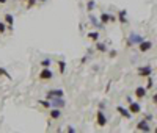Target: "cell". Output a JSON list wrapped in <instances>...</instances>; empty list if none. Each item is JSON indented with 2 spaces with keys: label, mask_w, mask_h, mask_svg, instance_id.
I'll use <instances>...</instances> for the list:
<instances>
[{
  "label": "cell",
  "mask_w": 157,
  "mask_h": 133,
  "mask_svg": "<svg viewBox=\"0 0 157 133\" xmlns=\"http://www.w3.org/2000/svg\"><path fill=\"white\" fill-rule=\"evenodd\" d=\"M49 102H50V108H64V105H66L63 97H52L49 99Z\"/></svg>",
  "instance_id": "cell-1"
},
{
  "label": "cell",
  "mask_w": 157,
  "mask_h": 133,
  "mask_svg": "<svg viewBox=\"0 0 157 133\" xmlns=\"http://www.w3.org/2000/svg\"><path fill=\"white\" fill-rule=\"evenodd\" d=\"M96 122L99 127H105L107 125V116H105V113L102 111V110H99V111L96 113Z\"/></svg>",
  "instance_id": "cell-2"
},
{
  "label": "cell",
  "mask_w": 157,
  "mask_h": 133,
  "mask_svg": "<svg viewBox=\"0 0 157 133\" xmlns=\"http://www.w3.org/2000/svg\"><path fill=\"white\" fill-rule=\"evenodd\" d=\"M53 77V72L50 67H43V71L39 72V78L41 80H50Z\"/></svg>",
  "instance_id": "cell-3"
},
{
  "label": "cell",
  "mask_w": 157,
  "mask_h": 133,
  "mask_svg": "<svg viewBox=\"0 0 157 133\" xmlns=\"http://www.w3.org/2000/svg\"><path fill=\"white\" fill-rule=\"evenodd\" d=\"M152 74V67L151 66H141V67H138V75L140 77H149V75Z\"/></svg>",
  "instance_id": "cell-4"
},
{
  "label": "cell",
  "mask_w": 157,
  "mask_h": 133,
  "mask_svg": "<svg viewBox=\"0 0 157 133\" xmlns=\"http://www.w3.org/2000/svg\"><path fill=\"white\" fill-rule=\"evenodd\" d=\"M151 49H152V43H151V41H145V39H143V41L138 44V50H140L141 53L151 50Z\"/></svg>",
  "instance_id": "cell-5"
},
{
  "label": "cell",
  "mask_w": 157,
  "mask_h": 133,
  "mask_svg": "<svg viewBox=\"0 0 157 133\" xmlns=\"http://www.w3.org/2000/svg\"><path fill=\"white\" fill-rule=\"evenodd\" d=\"M137 130H140V132H151V124H149L148 121H140V122L137 124Z\"/></svg>",
  "instance_id": "cell-6"
},
{
  "label": "cell",
  "mask_w": 157,
  "mask_h": 133,
  "mask_svg": "<svg viewBox=\"0 0 157 133\" xmlns=\"http://www.w3.org/2000/svg\"><path fill=\"white\" fill-rule=\"evenodd\" d=\"M129 111L132 113V114H138V113L141 111V106H140V104L138 102H131V104H129Z\"/></svg>",
  "instance_id": "cell-7"
},
{
  "label": "cell",
  "mask_w": 157,
  "mask_h": 133,
  "mask_svg": "<svg viewBox=\"0 0 157 133\" xmlns=\"http://www.w3.org/2000/svg\"><path fill=\"white\" fill-rule=\"evenodd\" d=\"M141 41H143V38H141L140 35H135V33H132V35L129 36V39H127V45H132V44H140Z\"/></svg>",
  "instance_id": "cell-8"
},
{
  "label": "cell",
  "mask_w": 157,
  "mask_h": 133,
  "mask_svg": "<svg viewBox=\"0 0 157 133\" xmlns=\"http://www.w3.org/2000/svg\"><path fill=\"white\" fill-rule=\"evenodd\" d=\"M116 111L118 113H120V114L122 116V117H126V119H131V117H132V113L131 111H129V110L127 108H124V106H116Z\"/></svg>",
  "instance_id": "cell-9"
},
{
  "label": "cell",
  "mask_w": 157,
  "mask_h": 133,
  "mask_svg": "<svg viewBox=\"0 0 157 133\" xmlns=\"http://www.w3.org/2000/svg\"><path fill=\"white\" fill-rule=\"evenodd\" d=\"M52 97H64L63 89H50V91H47V99H52Z\"/></svg>",
  "instance_id": "cell-10"
},
{
  "label": "cell",
  "mask_w": 157,
  "mask_h": 133,
  "mask_svg": "<svg viewBox=\"0 0 157 133\" xmlns=\"http://www.w3.org/2000/svg\"><path fill=\"white\" fill-rule=\"evenodd\" d=\"M5 24L8 28L13 30V25H14V17H13V14H10V13H6L5 14Z\"/></svg>",
  "instance_id": "cell-11"
},
{
  "label": "cell",
  "mask_w": 157,
  "mask_h": 133,
  "mask_svg": "<svg viewBox=\"0 0 157 133\" xmlns=\"http://www.w3.org/2000/svg\"><path fill=\"white\" fill-rule=\"evenodd\" d=\"M135 96H137V99H143L145 96H146V88L138 86V88L135 89Z\"/></svg>",
  "instance_id": "cell-12"
},
{
  "label": "cell",
  "mask_w": 157,
  "mask_h": 133,
  "mask_svg": "<svg viewBox=\"0 0 157 133\" xmlns=\"http://www.w3.org/2000/svg\"><path fill=\"white\" fill-rule=\"evenodd\" d=\"M118 19H120L121 24H126V22H127V13H126V10L118 11Z\"/></svg>",
  "instance_id": "cell-13"
},
{
  "label": "cell",
  "mask_w": 157,
  "mask_h": 133,
  "mask_svg": "<svg viewBox=\"0 0 157 133\" xmlns=\"http://www.w3.org/2000/svg\"><path fill=\"white\" fill-rule=\"evenodd\" d=\"M61 116V108H50V119H58Z\"/></svg>",
  "instance_id": "cell-14"
},
{
  "label": "cell",
  "mask_w": 157,
  "mask_h": 133,
  "mask_svg": "<svg viewBox=\"0 0 157 133\" xmlns=\"http://www.w3.org/2000/svg\"><path fill=\"white\" fill-rule=\"evenodd\" d=\"M99 19H101V24H109L110 22V14L109 13H101V16H99Z\"/></svg>",
  "instance_id": "cell-15"
},
{
  "label": "cell",
  "mask_w": 157,
  "mask_h": 133,
  "mask_svg": "<svg viewBox=\"0 0 157 133\" xmlns=\"http://www.w3.org/2000/svg\"><path fill=\"white\" fill-rule=\"evenodd\" d=\"M94 8H96V0H88V2H86V11H88V13H91Z\"/></svg>",
  "instance_id": "cell-16"
},
{
  "label": "cell",
  "mask_w": 157,
  "mask_h": 133,
  "mask_svg": "<svg viewBox=\"0 0 157 133\" xmlns=\"http://www.w3.org/2000/svg\"><path fill=\"white\" fill-rule=\"evenodd\" d=\"M88 38H90L91 41H99V38H101V35H99L98 32H88Z\"/></svg>",
  "instance_id": "cell-17"
},
{
  "label": "cell",
  "mask_w": 157,
  "mask_h": 133,
  "mask_svg": "<svg viewBox=\"0 0 157 133\" xmlns=\"http://www.w3.org/2000/svg\"><path fill=\"white\" fill-rule=\"evenodd\" d=\"M90 21L93 22V25L96 27V28H102V27H104V24H101V22H99L94 16H91V14H90Z\"/></svg>",
  "instance_id": "cell-18"
},
{
  "label": "cell",
  "mask_w": 157,
  "mask_h": 133,
  "mask_svg": "<svg viewBox=\"0 0 157 133\" xmlns=\"http://www.w3.org/2000/svg\"><path fill=\"white\" fill-rule=\"evenodd\" d=\"M57 64H58V71H60V74H64V71H66V63H64L63 60H60V61L57 63Z\"/></svg>",
  "instance_id": "cell-19"
},
{
  "label": "cell",
  "mask_w": 157,
  "mask_h": 133,
  "mask_svg": "<svg viewBox=\"0 0 157 133\" xmlns=\"http://www.w3.org/2000/svg\"><path fill=\"white\" fill-rule=\"evenodd\" d=\"M96 50H99V52L104 53V52H107V45H105L104 43H98V44H96Z\"/></svg>",
  "instance_id": "cell-20"
},
{
  "label": "cell",
  "mask_w": 157,
  "mask_h": 133,
  "mask_svg": "<svg viewBox=\"0 0 157 133\" xmlns=\"http://www.w3.org/2000/svg\"><path fill=\"white\" fill-rule=\"evenodd\" d=\"M43 67H50V64H52V60H49V58H46V60H43V61L39 63Z\"/></svg>",
  "instance_id": "cell-21"
},
{
  "label": "cell",
  "mask_w": 157,
  "mask_h": 133,
  "mask_svg": "<svg viewBox=\"0 0 157 133\" xmlns=\"http://www.w3.org/2000/svg\"><path fill=\"white\" fill-rule=\"evenodd\" d=\"M39 105L44 106V108H50V102H49V99H46V100H39Z\"/></svg>",
  "instance_id": "cell-22"
},
{
  "label": "cell",
  "mask_w": 157,
  "mask_h": 133,
  "mask_svg": "<svg viewBox=\"0 0 157 133\" xmlns=\"http://www.w3.org/2000/svg\"><path fill=\"white\" fill-rule=\"evenodd\" d=\"M148 78V85H146V89H152V86H154V80L151 78V75L149 77H146Z\"/></svg>",
  "instance_id": "cell-23"
},
{
  "label": "cell",
  "mask_w": 157,
  "mask_h": 133,
  "mask_svg": "<svg viewBox=\"0 0 157 133\" xmlns=\"http://www.w3.org/2000/svg\"><path fill=\"white\" fill-rule=\"evenodd\" d=\"M36 2H38V0H27V8H33V6H35L36 5Z\"/></svg>",
  "instance_id": "cell-24"
},
{
  "label": "cell",
  "mask_w": 157,
  "mask_h": 133,
  "mask_svg": "<svg viewBox=\"0 0 157 133\" xmlns=\"http://www.w3.org/2000/svg\"><path fill=\"white\" fill-rule=\"evenodd\" d=\"M0 75H3V77H6V78H11V75L5 69H3V67H0Z\"/></svg>",
  "instance_id": "cell-25"
},
{
  "label": "cell",
  "mask_w": 157,
  "mask_h": 133,
  "mask_svg": "<svg viewBox=\"0 0 157 133\" xmlns=\"http://www.w3.org/2000/svg\"><path fill=\"white\" fill-rule=\"evenodd\" d=\"M5 30H6V24L5 22H0V33H5Z\"/></svg>",
  "instance_id": "cell-26"
},
{
  "label": "cell",
  "mask_w": 157,
  "mask_h": 133,
  "mask_svg": "<svg viewBox=\"0 0 157 133\" xmlns=\"http://www.w3.org/2000/svg\"><path fill=\"white\" fill-rule=\"evenodd\" d=\"M152 119H154V116H152V114H146V116H145V121H148V122H151Z\"/></svg>",
  "instance_id": "cell-27"
},
{
  "label": "cell",
  "mask_w": 157,
  "mask_h": 133,
  "mask_svg": "<svg viewBox=\"0 0 157 133\" xmlns=\"http://www.w3.org/2000/svg\"><path fill=\"white\" fill-rule=\"evenodd\" d=\"M109 56H110V58H115V56H116V52H115V50H112V52L109 53Z\"/></svg>",
  "instance_id": "cell-28"
},
{
  "label": "cell",
  "mask_w": 157,
  "mask_h": 133,
  "mask_svg": "<svg viewBox=\"0 0 157 133\" xmlns=\"http://www.w3.org/2000/svg\"><path fill=\"white\" fill-rule=\"evenodd\" d=\"M66 130H68V132H69V133H74V132H75V128H74V127H68V128H66Z\"/></svg>",
  "instance_id": "cell-29"
},
{
  "label": "cell",
  "mask_w": 157,
  "mask_h": 133,
  "mask_svg": "<svg viewBox=\"0 0 157 133\" xmlns=\"http://www.w3.org/2000/svg\"><path fill=\"white\" fill-rule=\"evenodd\" d=\"M115 21H116V17H115V16H112V14H110V22H115Z\"/></svg>",
  "instance_id": "cell-30"
},
{
  "label": "cell",
  "mask_w": 157,
  "mask_h": 133,
  "mask_svg": "<svg viewBox=\"0 0 157 133\" xmlns=\"http://www.w3.org/2000/svg\"><path fill=\"white\" fill-rule=\"evenodd\" d=\"M0 3H2V5H3V3H6V0H0Z\"/></svg>",
  "instance_id": "cell-31"
},
{
  "label": "cell",
  "mask_w": 157,
  "mask_h": 133,
  "mask_svg": "<svg viewBox=\"0 0 157 133\" xmlns=\"http://www.w3.org/2000/svg\"><path fill=\"white\" fill-rule=\"evenodd\" d=\"M19 2H27V0H19Z\"/></svg>",
  "instance_id": "cell-32"
},
{
  "label": "cell",
  "mask_w": 157,
  "mask_h": 133,
  "mask_svg": "<svg viewBox=\"0 0 157 133\" xmlns=\"http://www.w3.org/2000/svg\"><path fill=\"white\" fill-rule=\"evenodd\" d=\"M39 2H46V0H39Z\"/></svg>",
  "instance_id": "cell-33"
}]
</instances>
